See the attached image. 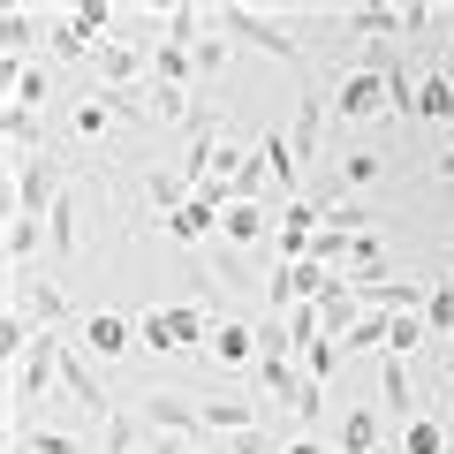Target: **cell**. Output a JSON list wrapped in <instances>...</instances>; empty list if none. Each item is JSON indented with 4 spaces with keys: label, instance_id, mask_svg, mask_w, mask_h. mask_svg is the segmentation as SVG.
Instances as JSON below:
<instances>
[{
    "label": "cell",
    "instance_id": "6da1fadb",
    "mask_svg": "<svg viewBox=\"0 0 454 454\" xmlns=\"http://www.w3.org/2000/svg\"><path fill=\"white\" fill-rule=\"evenodd\" d=\"M68 167L76 160H61V152L8 160V212H16V220H46V212L61 205V190H68Z\"/></svg>",
    "mask_w": 454,
    "mask_h": 454
},
{
    "label": "cell",
    "instance_id": "7a4b0ae2",
    "mask_svg": "<svg viewBox=\"0 0 454 454\" xmlns=\"http://www.w3.org/2000/svg\"><path fill=\"white\" fill-rule=\"evenodd\" d=\"M212 23H220L227 38H243V46H258L265 61H288V68H303L310 61V46L288 31V23H273L265 8H250V0H227V8H212Z\"/></svg>",
    "mask_w": 454,
    "mask_h": 454
},
{
    "label": "cell",
    "instance_id": "3957f363",
    "mask_svg": "<svg viewBox=\"0 0 454 454\" xmlns=\"http://www.w3.org/2000/svg\"><path fill=\"white\" fill-rule=\"evenodd\" d=\"M325 129H333V76H310L303 98H295V114H288V152H295V167H318V160H325Z\"/></svg>",
    "mask_w": 454,
    "mask_h": 454
},
{
    "label": "cell",
    "instance_id": "277c9868",
    "mask_svg": "<svg viewBox=\"0 0 454 454\" xmlns=\"http://www.w3.org/2000/svg\"><path fill=\"white\" fill-rule=\"evenodd\" d=\"M91 76H98V91H145L152 83V46L145 38H106L91 53Z\"/></svg>",
    "mask_w": 454,
    "mask_h": 454
},
{
    "label": "cell",
    "instance_id": "5b68a950",
    "mask_svg": "<svg viewBox=\"0 0 454 454\" xmlns=\"http://www.w3.org/2000/svg\"><path fill=\"white\" fill-rule=\"evenodd\" d=\"M379 114H394L387 76L379 68H333V121H379Z\"/></svg>",
    "mask_w": 454,
    "mask_h": 454
},
{
    "label": "cell",
    "instance_id": "8992f818",
    "mask_svg": "<svg viewBox=\"0 0 454 454\" xmlns=\"http://www.w3.org/2000/svg\"><path fill=\"white\" fill-rule=\"evenodd\" d=\"M76 348H83L91 364L145 356V348H137V310H91V318H83V333H76Z\"/></svg>",
    "mask_w": 454,
    "mask_h": 454
},
{
    "label": "cell",
    "instance_id": "52a82bcc",
    "mask_svg": "<svg viewBox=\"0 0 454 454\" xmlns=\"http://www.w3.org/2000/svg\"><path fill=\"white\" fill-rule=\"evenodd\" d=\"M129 409L145 417V432H167V439H182V447H190V439H205V424H197V402H190V394L145 387V394H137Z\"/></svg>",
    "mask_w": 454,
    "mask_h": 454
},
{
    "label": "cell",
    "instance_id": "ba28073f",
    "mask_svg": "<svg viewBox=\"0 0 454 454\" xmlns=\"http://www.w3.org/2000/svg\"><path fill=\"white\" fill-rule=\"evenodd\" d=\"M61 394H68V402H76V409H83V417H91V424H106L114 409H121V402H114L106 387H98L91 356H83V348H68V340H61Z\"/></svg>",
    "mask_w": 454,
    "mask_h": 454
},
{
    "label": "cell",
    "instance_id": "9c48e42d",
    "mask_svg": "<svg viewBox=\"0 0 454 454\" xmlns=\"http://www.w3.org/2000/svg\"><path fill=\"white\" fill-rule=\"evenodd\" d=\"M212 364H220L227 379L235 372H258V318H235V310H220V325H212Z\"/></svg>",
    "mask_w": 454,
    "mask_h": 454
},
{
    "label": "cell",
    "instance_id": "30bf717a",
    "mask_svg": "<svg viewBox=\"0 0 454 454\" xmlns=\"http://www.w3.org/2000/svg\"><path fill=\"white\" fill-rule=\"evenodd\" d=\"M8 303L31 310L46 333H61V318H68V295H61V280H53V273H8Z\"/></svg>",
    "mask_w": 454,
    "mask_h": 454
},
{
    "label": "cell",
    "instance_id": "8fae6325",
    "mask_svg": "<svg viewBox=\"0 0 454 454\" xmlns=\"http://www.w3.org/2000/svg\"><path fill=\"white\" fill-rule=\"evenodd\" d=\"M76 250H83V190L68 182V190H61V205L46 212V258H53V265H68Z\"/></svg>",
    "mask_w": 454,
    "mask_h": 454
},
{
    "label": "cell",
    "instance_id": "7c38bea8",
    "mask_svg": "<svg viewBox=\"0 0 454 454\" xmlns=\"http://www.w3.org/2000/svg\"><path fill=\"white\" fill-rule=\"evenodd\" d=\"M379 409H387L394 424L424 417V402H417V379H409V364H402V356H379Z\"/></svg>",
    "mask_w": 454,
    "mask_h": 454
},
{
    "label": "cell",
    "instance_id": "4fadbf2b",
    "mask_svg": "<svg viewBox=\"0 0 454 454\" xmlns=\"http://www.w3.org/2000/svg\"><path fill=\"white\" fill-rule=\"evenodd\" d=\"M387 152H379V145H348V152H340V160H333V175H340V190H348V197H364V190H379V182H387Z\"/></svg>",
    "mask_w": 454,
    "mask_h": 454
},
{
    "label": "cell",
    "instance_id": "5bb4252c",
    "mask_svg": "<svg viewBox=\"0 0 454 454\" xmlns=\"http://www.w3.org/2000/svg\"><path fill=\"white\" fill-rule=\"evenodd\" d=\"M53 98V61H16L8 68V106L16 114H38Z\"/></svg>",
    "mask_w": 454,
    "mask_h": 454
},
{
    "label": "cell",
    "instance_id": "9a60e30c",
    "mask_svg": "<svg viewBox=\"0 0 454 454\" xmlns=\"http://www.w3.org/2000/svg\"><path fill=\"white\" fill-rule=\"evenodd\" d=\"M220 243H227V250H258V243H273V220H265V205H227V212H220Z\"/></svg>",
    "mask_w": 454,
    "mask_h": 454
},
{
    "label": "cell",
    "instance_id": "2e32d148",
    "mask_svg": "<svg viewBox=\"0 0 454 454\" xmlns=\"http://www.w3.org/2000/svg\"><path fill=\"white\" fill-rule=\"evenodd\" d=\"M340 273L356 280V288H379V280H394V273H387V235H379V227H364L356 243H348V265H340Z\"/></svg>",
    "mask_w": 454,
    "mask_h": 454
},
{
    "label": "cell",
    "instance_id": "e0dca14e",
    "mask_svg": "<svg viewBox=\"0 0 454 454\" xmlns=\"http://www.w3.org/2000/svg\"><path fill=\"white\" fill-rule=\"evenodd\" d=\"M417 121H454V68H424L417 76Z\"/></svg>",
    "mask_w": 454,
    "mask_h": 454
},
{
    "label": "cell",
    "instance_id": "ac0fdd59",
    "mask_svg": "<svg viewBox=\"0 0 454 454\" xmlns=\"http://www.w3.org/2000/svg\"><path fill=\"white\" fill-rule=\"evenodd\" d=\"M16 454H98V439L61 432V424H31V432H16Z\"/></svg>",
    "mask_w": 454,
    "mask_h": 454
},
{
    "label": "cell",
    "instance_id": "d6986e66",
    "mask_svg": "<svg viewBox=\"0 0 454 454\" xmlns=\"http://www.w3.org/2000/svg\"><path fill=\"white\" fill-rule=\"evenodd\" d=\"M212 235H220V212H212V205H197V197L175 212V220H167V243H182V250H205Z\"/></svg>",
    "mask_w": 454,
    "mask_h": 454
},
{
    "label": "cell",
    "instance_id": "ffe728a7",
    "mask_svg": "<svg viewBox=\"0 0 454 454\" xmlns=\"http://www.w3.org/2000/svg\"><path fill=\"white\" fill-rule=\"evenodd\" d=\"M227 61H235V46H227V31L212 23V31L197 38V91H227Z\"/></svg>",
    "mask_w": 454,
    "mask_h": 454
},
{
    "label": "cell",
    "instance_id": "44dd1931",
    "mask_svg": "<svg viewBox=\"0 0 454 454\" xmlns=\"http://www.w3.org/2000/svg\"><path fill=\"white\" fill-rule=\"evenodd\" d=\"M68 129H76L83 145H98V137H114V106H106V91H98V83H91V91L76 98V106H68Z\"/></svg>",
    "mask_w": 454,
    "mask_h": 454
},
{
    "label": "cell",
    "instance_id": "7402d4cb",
    "mask_svg": "<svg viewBox=\"0 0 454 454\" xmlns=\"http://www.w3.org/2000/svg\"><path fill=\"white\" fill-rule=\"evenodd\" d=\"M424 325H432L439 348H454V273H432V295H424Z\"/></svg>",
    "mask_w": 454,
    "mask_h": 454
},
{
    "label": "cell",
    "instance_id": "603a6c76",
    "mask_svg": "<svg viewBox=\"0 0 454 454\" xmlns=\"http://www.w3.org/2000/svg\"><path fill=\"white\" fill-rule=\"evenodd\" d=\"M402 454H454V432L432 417V409H424V417L402 424Z\"/></svg>",
    "mask_w": 454,
    "mask_h": 454
},
{
    "label": "cell",
    "instance_id": "cb8c5ba5",
    "mask_svg": "<svg viewBox=\"0 0 454 454\" xmlns=\"http://www.w3.org/2000/svg\"><path fill=\"white\" fill-rule=\"evenodd\" d=\"M333 447L340 454H379V409H348L340 432H333Z\"/></svg>",
    "mask_w": 454,
    "mask_h": 454
},
{
    "label": "cell",
    "instance_id": "d4e9b609",
    "mask_svg": "<svg viewBox=\"0 0 454 454\" xmlns=\"http://www.w3.org/2000/svg\"><path fill=\"white\" fill-rule=\"evenodd\" d=\"M137 348H145V356H182L175 348V318H167V310H137Z\"/></svg>",
    "mask_w": 454,
    "mask_h": 454
},
{
    "label": "cell",
    "instance_id": "484cf974",
    "mask_svg": "<svg viewBox=\"0 0 454 454\" xmlns=\"http://www.w3.org/2000/svg\"><path fill=\"white\" fill-rule=\"evenodd\" d=\"M424 348H439L432 340V325H424V310H409V318H394V333H387V356H424Z\"/></svg>",
    "mask_w": 454,
    "mask_h": 454
},
{
    "label": "cell",
    "instance_id": "4316f807",
    "mask_svg": "<svg viewBox=\"0 0 454 454\" xmlns=\"http://www.w3.org/2000/svg\"><path fill=\"white\" fill-rule=\"evenodd\" d=\"M387 333H394V318L364 303V318L348 325V340H340V348H348V356H364V348H379V356H387Z\"/></svg>",
    "mask_w": 454,
    "mask_h": 454
},
{
    "label": "cell",
    "instance_id": "83f0119b",
    "mask_svg": "<svg viewBox=\"0 0 454 454\" xmlns=\"http://www.w3.org/2000/svg\"><path fill=\"white\" fill-rule=\"evenodd\" d=\"M280 402H288V417H295V424H318V417H325V387H318L310 372H295V387L280 394Z\"/></svg>",
    "mask_w": 454,
    "mask_h": 454
},
{
    "label": "cell",
    "instance_id": "f1b7e54d",
    "mask_svg": "<svg viewBox=\"0 0 454 454\" xmlns=\"http://www.w3.org/2000/svg\"><path fill=\"white\" fill-rule=\"evenodd\" d=\"M340 356H348V348H340V340L325 333V340H310V348H303V356H295V364H303V372H310V379H318V387H325V379L340 372Z\"/></svg>",
    "mask_w": 454,
    "mask_h": 454
},
{
    "label": "cell",
    "instance_id": "f546056e",
    "mask_svg": "<svg viewBox=\"0 0 454 454\" xmlns=\"http://www.w3.org/2000/svg\"><path fill=\"white\" fill-rule=\"evenodd\" d=\"M439 46H447V68H454V8L439 16Z\"/></svg>",
    "mask_w": 454,
    "mask_h": 454
},
{
    "label": "cell",
    "instance_id": "4dcf8cb0",
    "mask_svg": "<svg viewBox=\"0 0 454 454\" xmlns=\"http://www.w3.org/2000/svg\"><path fill=\"white\" fill-rule=\"evenodd\" d=\"M439 182H447V190H454V152H447V160H439Z\"/></svg>",
    "mask_w": 454,
    "mask_h": 454
},
{
    "label": "cell",
    "instance_id": "1f68e13d",
    "mask_svg": "<svg viewBox=\"0 0 454 454\" xmlns=\"http://www.w3.org/2000/svg\"><path fill=\"white\" fill-rule=\"evenodd\" d=\"M447 258H454V235H447Z\"/></svg>",
    "mask_w": 454,
    "mask_h": 454
}]
</instances>
